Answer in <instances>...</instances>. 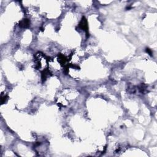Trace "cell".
<instances>
[{"label": "cell", "mask_w": 157, "mask_h": 157, "mask_svg": "<svg viewBox=\"0 0 157 157\" xmlns=\"http://www.w3.org/2000/svg\"><path fill=\"white\" fill-rule=\"evenodd\" d=\"M78 26L81 28L82 29L84 30L87 33V37L88 35H89V33H88V22H87V19H85V17H82V19H81V21L80 22V24H78Z\"/></svg>", "instance_id": "1"}, {"label": "cell", "mask_w": 157, "mask_h": 157, "mask_svg": "<svg viewBox=\"0 0 157 157\" xmlns=\"http://www.w3.org/2000/svg\"><path fill=\"white\" fill-rule=\"evenodd\" d=\"M29 25H30V21H29V19H23V20H22L21 21L19 22V26L21 27V28H28V27L29 26Z\"/></svg>", "instance_id": "2"}, {"label": "cell", "mask_w": 157, "mask_h": 157, "mask_svg": "<svg viewBox=\"0 0 157 157\" xmlns=\"http://www.w3.org/2000/svg\"><path fill=\"white\" fill-rule=\"evenodd\" d=\"M50 74H51V72L48 69H46L44 71H42V73H41V78H42V82H45L46 80L47 77L49 76Z\"/></svg>", "instance_id": "3"}, {"label": "cell", "mask_w": 157, "mask_h": 157, "mask_svg": "<svg viewBox=\"0 0 157 157\" xmlns=\"http://www.w3.org/2000/svg\"><path fill=\"white\" fill-rule=\"evenodd\" d=\"M58 60V61L60 62V63L61 64V65H65L66 62L67 61V58H66L65 56H64V55H63V54L59 53Z\"/></svg>", "instance_id": "4"}, {"label": "cell", "mask_w": 157, "mask_h": 157, "mask_svg": "<svg viewBox=\"0 0 157 157\" xmlns=\"http://www.w3.org/2000/svg\"><path fill=\"white\" fill-rule=\"evenodd\" d=\"M145 51H146V52L148 53H149V55H150V56H153V52H152V50L150 49L146 48V49H145Z\"/></svg>", "instance_id": "5"}, {"label": "cell", "mask_w": 157, "mask_h": 157, "mask_svg": "<svg viewBox=\"0 0 157 157\" xmlns=\"http://www.w3.org/2000/svg\"><path fill=\"white\" fill-rule=\"evenodd\" d=\"M7 96H4V97H1V103H2V104L4 103L6 101V100H7Z\"/></svg>", "instance_id": "6"}]
</instances>
